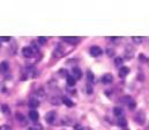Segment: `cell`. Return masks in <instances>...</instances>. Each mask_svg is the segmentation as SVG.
Here are the masks:
<instances>
[{"label":"cell","mask_w":149,"mask_h":130,"mask_svg":"<svg viewBox=\"0 0 149 130\" xmlns=\"http://www.w3.org/2000/svg\"><path fill=\"white\" fill-rule=\"evenodd\" d=\"M55 117H57V115H55L54 112H49L46 114V116H45V120L47 121V123L50 124H54L55 122Z\"/></svg>","instance_id":"cell-1"},{"label":"cell","mask_w":149,"mask_h":130,"mask_svg":"<svg viewBox=\"0 0 149 130\" xmlns=\"http://www.w3.org/2000/svg\"><path fill=\"white\" fill-rule=\"evenodd\" d=\"M22 55L24 56L26 58H30V57L34 55V49L31 47H24L22 49Z\"/></svg>","instance_id":"cell-2"},{"label":"cell","mask_w":149,"mask_h":130,"mask_svg":"<svg viewBox=\"0 0 149 130\" xmlns=\"http://www.w3.org/2000/svg\"><path fill=\"white\" fill-rule=\"evenodd\" d=\"M102 52H103V50L100 47H92L91 49H90V53H91L94 57L101 56V55H102Z\"/></svg>","instance_id":"cell-3"},{"label":"cell","mask_w":149,"mask_h":130,"mask_svg":"<svg viewBox=\"0 0 149 130\" xmlns=\"http://www.w3.org/2000/svg\"><path fill=\"white\" fill-rule=\"evenodd\" d=\"M72 72H73V77L75 78L76 80L81 79V77H82V72H81V70H80L79 67H73Z\"/></svg>","instance_id":"cell-4"},{"label":"cell","mask_w":149,"mask_h":130,"mask_svg":"<svg viewBox=\"0 0 149 130\" xmlns=\"http://www.w3.org/2000/svg\"><path fill=\"white\" fill-rule=\"evenodd\" d=\"M135 121H136L139 124H143V123H145V121H146V116H145V114H143V113H139V114H136V116H135Z\"/></svg>","instance_id":"cell-5"},{"label":"cell","mask_w":149,"mask_h":130,"mask_svg":"<svg viewBox=\"0 0 149 130\" xmlns=\"http://www.w3.org/2000/svg\"><path fill=\"white\" fill-rule=\"evenodd\" d=\"M128 72H129V69H128V67H126V66H121V67H120V70H119V77H120V78L126 77V75L128 74Z\"/></svg>","instance_id":"cell-6"},{"label":"cell","mask_w":149,"mask_h":130,"mask_svg":"<svg viewBox=\"0 0 149 130\" xmlns=\"http://www.w3.org/2000/svg\"><path fill=\"white\" fill-rule=\"evenodd\" d=\"M29 118H30L31 121L36 122L39 118V114L37 113L36 110H31V112H29Z\"/></svg>","instance_id":"cell-7"},{"label":"cell","mask_w":149,"mask_h":130,"mask_svg":"<svg viewBox=\"0 0 149 130\" xmlns=\"http://www.w3.org/2000/svg\"><path fill=\"white\" fill-rule=\"evenodd\" d=\"M8 70H9V64L7 63V62H2V63H0V72L6 73Z\"/></svg>","instance_id":"cell-8"},{"label":"cell","mask_w":149,"mask_h":130,"mask_svg":"<svg viewBox=\"0 0 149 130\" xmlns=\"http://www.w3.org/2000/svg\"><path fill=\"white\" fill-rule=\"evenodd\" d=\"M28 105H29V107L30 108L35 109V108H37L39 106V101L37 99H30L29 100V102H28Z\"/></svg>","instance_id":"cell-9"},{"label":"cell","mask_w":149,"mask_h":130,"mask_svg":"<svg viewBox=\"0 0 149 130\" xmlns=\"http://www.w3.org/2000/svg\"><path fill=\"white\" fill-rule=\"evenodd\" d=\"M61 101H63V104H64V105H66L67 107H73V106H74V102L72 101L70 98H67V96H63Z\"/></svg>","instance_id":"cell-10"},{"label":"cell","mask_w":149,"mask_h":130,"mask_svg":"<svg viewBox=\"0 0 149 130\" xmlns=\"http://www.w3.org/2000/svg\"><path fill=\"white\" fill-rule=\"evenodd\" d=\"M63 40H65L66 42L71 43V44H75L79 42V37H63Z\"/></svg>","instance_id":"cell-11"},{"label":"cell","mask_w":149,"mask_h":130,"mask_svg":"<svg viewBox=\"0 0 149 130\" xmlns=\"http://www.w3.org/2000/svg\"><path fill=\"white\" fill-rule=\"evenodd\" d=\"M102 81L104 84H109V83H111L112 81V75L111 74H104L102 77Z\"/></svg>","instance_id":"cell-12"},{"label":"cell","mask_w":149,"mask_h":130,"mask_svg":"<svg viewBox=\"0 0 149 130\" xmlns=\"http://www.w3.org/2000/svg\"><path fill=\"white\" fill-rule=\"evenodd\" d=\"M66 80H67L68 86H74V85H75V81H76V79L73 77V75H68V77H67V79H66Z\"/></svg>","instance_id":"cell-13"},{"label":"cell","mask_w":149,"mask_h":130,"mask_svg":"<svg viewBox=\"0 0 149 130\" xmlns=\"http://www.w3.org/2000/svg\"><path fill=\"white\" fill-rule=\"evenodd\" d=\"M113 114H114L116 116H118V117H119V116L123 115L124 112H123V109H121L120 107H116V108H113Z\"/></svg>","instance_id":"cell-14"},{"label":"cell","mask_w":149,"mask_h":130,"mask_svg":"<svg viewBox=\"0 0 149 130\" xmlns=\"http://www.w3.org/2000/svg\"><path fill=\"white\" fill-rule=\"evenodd\" d=\"M114 64H116L117 66L121 67V64H123V58H121V57H116V58H114Z\"/></svg>","instance_id":"cell-15"},{"label":"cell","mask_w":149,"mask_h":130,"mask_svg":"<svg viewBox=\"0 0 149 130\" xmlns=\"http://www.w3.org/2000/svg\"><path fill=\"white\" fill-rule=\"evenodd\" d=\"M42 129H43V127H42L41 124H38V123H35L33 127L29 128V130H42Z\"/></svg>","instance_id":"cell-16"},{"label":"cell","mask_w":149,"mask_h":130,"mask_svg":"<svg viewBox=\"0 0 149 130\" xmlns=\"http://www.w3.org/2000/svg\"><path fill=\"white\" fill-rule=\"evenodd\" d=\"M135 107H136V104H135V101H133V100L131 99L128 101V108L131 110H133V109H135Z\"/></svg>","instance_id":"cell-17"},{"label":"cell","mask_w":149,"mask_h":130,"mask_svg":"<svg viewBox=\"0 0 149 130\" xmlns=\"http://www.w3.org/2000/svg\"><path fill=\"white\" fill-rule=\"evenodd\" d=\"M87 75H88V80L89 81H94L95 80V75L91 71H87Z\"/></svg>","instance_id":"cell-18"},{"label":"cell","mask_w":149,"mask_h":130,"mask_svg":"<svg viewBox=\"0 0 149 130\" xmlns=\"http://www.w3.org/2000/svg\"><path fill=\"white\" fill-rule=\"evenodd\" d=\"M118 126L119 127H126L127 126V122L125 118H120V120H118Z\"/></svg>","instance_id":"cell-19"},{"label":"cell","mask_w":149,"mask_h":130,"mask_svg":"<svg viewBox=\"0 0 149 130\" xmlns=\"http://www.w3.org/2000/svg\"><path fill=\"white\" fill-rule=\"evenodd\" d=\"M46 42H47V39H46V37H44V36L38 37V43H41V44H45Z\"/></svg>","instance_id":"cell-20"},{"label":"cell","mask_w":149,"mask_h":130,"mask_svg":"<svg viewBox=\"0 0 149 130\" xmlns=\"http://www.w3.org/2000/svg\"><path fill=\"white\" fill-rule=\"evenodd\" d=\"M1 110L4 112L5 114H8L9 113V109H8V107H7V105H2L1 106Z\"/></svg>","instance_id":"cell-21"},{"label":"cell","mask_w":149,"mask_h":130,"mask_svg":"<svg viewBox=\"0 0 149 130\" xmlns=\"http://www.w3.org/2000/svg\"><path fill=\"white\" fill-rule=\"evenodd\" d=\"M132 40H133V42H134V43H138V44L142 42V39H141V37H136V36H134Z\"/></svg>","instance_id":"cell-22"},{"label":"cell","mask_w":149,"mask_h":130,"mask_svg":"<svg viewBox=\"0 0 149 130\" xmlns=\"http://www.w3.org/2000/svg\"><path fill=\"white\" fill-rule=\"evenodd\" d=\"M9 40H10V37H8V36H2V37H0V41H2V42H8Z\"/></svg>","instance_id":"cell-23"},{"label":"cell","mask_w":149,"mask_h":130,"mask_svg":"<svg viewBox=\"0 0 149 130\" xmlns=\"http://www.w3.org/2000/svg\"><path fill=\"white\" fill-rule=\"evenodd\" d=\"M0 130H10V128L8 126H1L0 127Z\"/></svg>","instance_id":"cell-24"},{"label":"cell","mask_w":149,"mask_h":130,"mask_svg":"<svg viewBox=\"0 0 149 130\" xmlns=\"http://www.w3.org/2000/svg\"><path fill=\"white\" fill-rule=\"evenodd\" d=\"M16 118H17V120H22V121H23V116L21 115L20 113H17V114H16Z\"/></svg>","instance_id":"cell-25"},{"label":"cell","mask_w":149,"mask_h":130,"mask_svg":"<svg viewBox=\"0 0 149 130\" xmlns=\"http://www.w3.org/2000/svg\"><path fill=\"white\" fill-rule=\"evenodd\" d=\"M74 129H75V130H83V128H82V127L80 126V124H76L75 128H74Z\"/></svg>","instance_id":"cell-26"}]
</instances>
